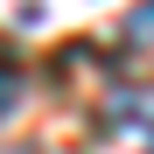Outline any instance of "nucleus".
Masks as SVG:
<instances>
[{"label":"nucleus","mask_w":154,"mask_h":154,"mask_svg":"<svg viewBox=\"0 0 154 154\" xmlns=\"http://www.w3.org/2000/svg\"><path fill=\"white\" fill-rule=\"evenodd\" d=\"M119 35H126V49H140V42H154V0H140V7L126 14V28H119Z\"/></svg>","instance_id":"nucleus-2"},{"label":"nucleus","mask_w":154,"mask_h":154,"mask_svg":"<svg viewBox=\"0 0 154 154\" xmlns=\"http://www.w3.org/2000/svg\"><path fill=\"white\" fill-rule=\"evenodd\" d=\"M21 91H28L21 63H7V56H0V119H7V112H21Z\"/></svg>","instance_id":"nucleus-1"},{"label":"nucleus","mask_w":154,"mask_h":154,"mask_svg":"<svg viewBox=\"0 0 154 154\" xmlns=\"http://www.w3.org/2000/svg\"><path fill=\"white\" fill-rule=\"evenodd\" d=\"M112 119H140V126H147V119H154V98H133V91H119V98H112Z\"/></svg>","instance_id":"nucleus-3"},{"label":"nucleus","mask_w":154,"mask_h":154,"mask_svg":"<svg viewBox=\"0 0 154 154\" xmlns=\"http://www.w3.org/2000/svg\"><path fill=\"white\" fill-rule=\"evenodd\" d=\"M147 154H154V140H147Z\"/></svg>","instance_id":"nucleus-5"},{"label":"nucleus","mask_w":154,"mask_h":154,"mask_svg":"<svg viewBox=\"0 0 154 154\" xmlns=\"http://www.w3.org/2000/svg\"><path fill=\"white\" fill-rule=\"evenodd\" d=\"M0 154H35V147H0Z\"/></svg>","instance_id":"nucleus-4"}]
</instances>
